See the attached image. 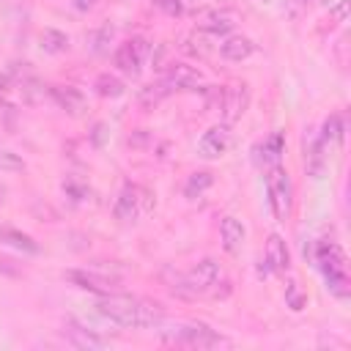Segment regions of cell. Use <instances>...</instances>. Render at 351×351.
Segmentation results:
<instances>
[{
	"label": "cell",
	"mask_w": 351,
	"mask_h": 351,
	"mask_svg": "<svg viewBox=\"0 0 351 351\" xmlns=\"http://www.w3.org/2000/svg\"><path fill=\"white\" fill-rule=\"evenodd\" d=\"M228 145H230V126L228 123H217L208 132H203V137L197 143V151L206 159H217V156H222L228 151Z\"/></svg>",
	"instance_id": "10"
},
{
	"label": "cell",
	"mask_w": 351,
	"mask_h": 351,
	"mask_svg": "<svg viewBox=\"0 0 351 351\" xmlns=\"http://www.w3.org/2000/svg\"><path fill=\"white\" fill-rule=\"evenodd\" d=\"M69 335H74V340H77V346H82V348H88V346H101V340H96L90 332H85V329H77V326H71L69 329Z\"/></svg>",
	"instance_id": "27"
},
{
	"label": "cell",
	"mask_w": 351,
	"mask_h": 351,
	"mask_svg": "<svg viewBox=\"0 0 351 351\" xmlns=\"http://www.w3.org/2000/svg\"><path fill=\"white\" fill-rule=\"evenodd\" d=\"M222 277V269L214 258H203L200 263H195L189 271L176 274L170 282V291L181 299H197V296H208V291L214 288V282Z\"/></svg>",
	"instance_id": "1"
},
{
	"label": "cell",
	"mask_w": 351,
	"mask_h": 351,
	"mask_svg": "<svg viewBox=\"0 0 351 351\" xmlns=\"http://www.w3.org/2000/svg\"><path fill=\"white\" fill-rule=\"evenodd\" d=\"M239 22V14L230 11V8H214V11H206L197 22V30L203 33H214V36H222V33H230Z\"/></svg>",
	"instance_id": "11"
},
{
	"label": "cell",
	"mask_w": 351,
	"mask_h": 351,
	"mask_svg": "<svg viewBox=\"0 0 351 351\" xmlns=\"http://www.w3.org/2000/svg\"><path fill=\"white\" fill-rule=\"evenodd\" d=\"M0 241L14 247V250H19V252H27V255H36L41 250L33 236H27V233H22L16 228H8V225H0Z\"/></svg>",
	"instance_id": "17"
},
{
	"label": "cell",
	"mask_w": 351,
	"mask_h": 351,
	"mask_svg": "<svg viewBox=\"0 0 351 351\" xmlns=\"http://www.w3.org/2000/svg\"><path fill=\"white\" fill-rule=\"evenodd\" d=\"M93 88H96V93H99L101 99H118V96H123V90H126L123 80L115 77V74H110V71L99 74L96 82H93Z\"/></svg>",
	"instance_id": "20"
},
{
	"label": "cell",
	"mask_w": 351,
	"mask_h": 351,
	"mask_svg": "<svg viewBox=\"0 0 351 351\" xmlns=\"http://www.w3.org/2000/svg\"><path fill=\"white\" fill-rule=\"evenodd\" d=\"M41 49L49 52V55H60L69 49V36L63 30H55V27H47L41 33Z\"/></svg>",
	"instance_id": "22"
},
{
	"label": "cell",
	"mask_w": 351,
	"mask_h": 351,
	"mask_svg": "<svg viewBox=\"0 0 351 351\" xmlns=\"http://www.w3.org/2000/svg\"><path fill=\"white\" fill-rule=\"evenodd\" d=\"M219 112H222V121L230 126V123H236L244 112H247V107H250V85L247 82H230V85H225L222 90H219Z\"/></svg>",
	"instance_id": "7"
},
{
	"label": "cell",
	"mask_w": 351,
	"mask_h": 351,
	"mask_svg": "<svg viewBox=\"0 0 351 351\" xmlns=\"http://www.w3.org/2000/svg\"><path fill=\"white\" fill-rule=\"evenodd\" d=\"M170 96V85L165 82V80H156V82H148L145 88H140V93H137V101H140V107L143 110H154L162 99H167Z\"/></svg>",
	"instance_id": "19"
},
{
	"label": "cell",
	"mask_w": 351,
	"mask_h": 351,
	"mask_svg": "<svg viewBox=\"0 0 351 351\" xmlns=\"http://www.w3.org/2000/svg\"><path fill=\"white\" fill-rule=\"evenodd\" d=\"M63 192H69L74 200H85V195H88V186H80V184H74V181L69 178V181H63Z\"/></svg>",
	"instance_id": "28"
},
{
	"label": "cell",
	"mask_w": 351,
	"mask_h": 351,
	"mask_svg": "<svg viewBox=\"0 0 351 351\" xmlns=\"http://www.w3.org/2000/svg\"><path fill=\"white\" fill-rule=\"evenodd\" d=\"M49 96L58 101L60 110H66L69 115H82V110L88 107V99L80 88L74 85H52L49 88Z\"/></svg>",
	"instance_id": "13"
},
{
	"label": "cell",
	"mask_w": 351,
	"mask_h": 351,
	"mask_svg": "<svg viewBox=\"0 0 351 351\" xmlns=\"http://www.w3.org/2000/svg\"><path fill=\"white\" fill-rule=\"evenodd\" d=\"M219 236H222L225 252H228V255H239L241 247H244L247 230H244V225H241L236 217H222V222H219Z\"/></svg>",
	"instance_id": "15"
},
{
	"label": "cell",
	"mask_w": 351,
	"mask_h": 351,
	"mask_svg": "<svg viewBox=\"0 0 351 351\" xmlns=\"http://www.w3.org/2000/svg\"><path fill=\"white\" fill-rule=\"evenodd\" d=\"M104 129H107L104 123H96L93 126V145H101L104 143Z\"/></svg>",
	"instance_id": "30"
},
{
	"label": "cell",
	"mask_w": 351,
	"mask_h": 351,
	"mask_svg": "<svg viewBox=\"0 0 351 351\" xmlns=\"http://www.w3.org/2000/svg\"><path fill=\"white\" fill-rule=\"evenodd\" d=\"M315 261L326 277V288L337 296V299H348L351 285H348V263H346V252L335 244V241H318L315 247Z\"/></svg>",
	"instance_id": "2"
},
{
	"label": "cell",
	"mask_w": 351,
	"mask_h": 351,
	"mask_svg": "<svg viewBox=\"0 0 351 351\" xmlns=\"http://www.w3.org/2000/svg\"><path fill=\"white\" fill-rule=\"evenodd\" d=\"M71 3H74L77 11H90V8L96 5V0H71Z\"/></svg>",
	"instance_id": "32"
},
{
	"label": "cell",
	"mask_w": 351,
	"mask_h": 351,
	"mask_svg": "<svg viewBox=\"0 0 351 351\" xmlns=\"http://www.w3.org/2000/svg\"><path fill=\"white\" fill-rule=\"evenodd\" d=\"M252 52H255V44L247 36H228L219 44V55L225 60H247Z\"/></svg>",
	"instance_id": "16"
},
{
	"label": "cell",
	"mask_w": 351,
	"mask_h": 351,
	"mask_svg": "<svg viewBox=\"0 0 351 351\" xmlns=\"http://www.w3.org/2000/svg\"><path fill=\"white\" fill-rule=\"evenodd\" d=\"M156 5L167 14V16H184L189 11V0H156Z\"/></svg>",
	"instance_id": "24"
},
{
	"label": "cell",
	"mask_w": 351,
	"mask_h": 351,
	"mask_svg": "<svg viewBox=\"0 0 351 351\" xmlns=\"http://www.w3.org/2000/svg\"><path fill=\"white\" fill-rule=\"evenodd\" d=\"M211 184H214V173H208V170H197V173H192V176L186 178V184H184V195H186L189 200H195V197H200Z\"/></svg>",
	"instance_id": "21"
},
{
	"label": "cell",
	"mask_w": 351,
	"mask_h": 351,
	"mask_svg": "<svg viewBox=\"0 0 351 351\" xmlns=\"http://www.w3.org/2000/svg\"><path fill=\"white\" fill-rule=\"evenodd\" d=\"M145 55H148V41L143 38V36H134V38H126L118 49H115V66L123 71V74H129V77H137L140 74V66H143V60H145Z\"/></svg>",
	"instance_id": "8"
},
{
	"label": "cell",
	"mask_w": 351,
	"mask_h": 351,
	"mask_svg": "<svg viewBox=\"0 0 351 351\" xmlns=\"http://www.w3.org/2000/svg\"><path fill=\"white\" fill-rule=\"evenodd\" d=\"M282 151H285V140H282V134H280V132H274V134H269V137L258 145V162H263L266 167L280 165Z\"/></svg>",
	"instance_id": "18"
},
{
	"label": "cell",
	"mask_w": 351,
	"mask_h": 351,
	"mask_svg": "<svg viewBox=\"0 0 351 351\" xmlns=\"http://www.w3.org/2000/svg\"><path fill=\"white\" fill-rule=\"evenodd\" d=\"M165 340L167 343H176V346H186V348H219V346H230L228 337H222L219 332L208 329L206 324H184L173 335H165Z\"/></svg>",
	"instance_id": "6"
},
{
	"label": "cell",
	"mask_w": 351,
	"mask_h": 351,
	"mask_svg": "<svg viewBox=\"0 0 351 351\" xmlns=\"http://www.w3.org/2000/svg\"><path fill=\"white\" fill-rule=\"evenodd\" d=\"M162 80L170 85V90H189V88H195V85H200L203 74H200L197 66H189V63H173Z\"/></svg>",
	"instance_id": "12"
},
{
	"label": "cell",
	"mask_w": 351,
	"mask_h": 351,
	"mask_svg": "<svg viewBox=\"0 0 351 351\" xmlns=\"http://www.w3.org/2000/svg\"><path fill=\"white\" fill-rule=\"evenodd\" d=\"M266 189H269V203H271V211L280 222H285L291 217V203H293V189H291V178H288V170L282 165H271L266 170Z\"/></svg>",
	"instance_id": "4"
},
{
	"label": "cell",
	"mask_w": 351,
	"mask_h": 351,
	"mask_svg": "<svg viewBox=\"0 0 351 351\" xmlns=\"http://www.w3.org/2000/svg\"><path fill=\"white\" fill-rule=\"evenodd\" d=\"M343 132H346V126H343V118L335 112V115H329L326 121H324V132H321V143H329V140H343Z\"/></svg>",
	"instance_id": "23"
},
{
	"label": "cell",
	"mask_w": 351,
	"mask_h": 351,
	"mask_svg": "<svg viewBox=\"0 0 351 351\" xmlns=\"http://www.w3.org/2000/svg\"><path fill=\"white\" fill-rule=\"evenodd\" d=\"M0 274H16V266L3 255H0Z\"/></svg>",
	"instance_id": "31"
},
{
	"label": "cell",
	"mask_w": 351,
	"mask_h": 351,
	"mask_svg": "<svg viewBox=\"0 0 351 351\" xmlns=\"http://www.w3.org/2000/svg\"><path fill=\"white\" fill-rule=\"evenodd\" d=\"M266 263L277 274H285L291 269V252H288V244L282 241L280 233H271L266 239Z\"/></svg>",
	"instance_id": "14"
},
{
	"label": "cell",
	"mask_w": 351,
	"mask_h": 351,
	"mask_svg": "<svg viewBox=\"0 0 351 351\" xmlns=\"http://www.w3.org/2000/svg\"><path fill=\"white\" fill-rule=\"evenodd\" d=\"M285 8H288V16L291 19H299L307 11V0H285Z\"/></svg>",
	"instance_id": "29"
},
{
	"label": "cell",
	"mask_w": 351,
	"mask_h": 351,
	"mask_svg": "<svg viewBox=\"0 0 351 351\" xmlns=\"http://www.w3.org/2000/svg\"><path fill=\"white\" fill-rule=\"evenodd\" d=\"M110 38H112V27H110V25L99 27L96 33H90V41H93V52H104V44H110Z\"/></svg>",
	"instance_id": "26"
},
{
	"label": "cell",
	"mask_w": 351,
	"mask_h": 351,
	"mask_svg": "<svg viewBox=\"0 0 351 351\" xmlns=\"http://www.w3.org/2000/svg\"><path fill=\"white\" fill-rule=\"evenodd\" d=\"M285 302H288V307L293 310V313H299L302 307H304V302H307V296L299 291V285L296 282H291L288 288H285Z\"/></svg>",
	"instance_id": "25"
},
{
	"label": "cell",
	"mask_w": 351,
	"mask_h": 351,
	"mask_svg": "<svg viewBox=\"0 0 351 351\" xmlns=\"http://www.w3.org/2000/svg\"><path fill=\"white\" fill-rule=\"evenodd\" d=\"M96 310L104 318H110V321H115L121 326H134V329L143 326L140 324V299L137 296H126V293H118V291L101 293L99 302H96Z\"/></svg>",
	"instance_id": "3"
},
{
	"label": "cell",
	"mask_w": 351,
	"mask_h": 351,
	"mask_svg": "<svg viewBox=\"0 0 351 351\" xmlns=\"http://www.w3.org/2000/svg\"><path fill=\"white\" fill-rule=\"evenodd\" d=\"M154 208V195L140 184H126L115 200V219L121 222H137Z\"/></svg>",
	"instance_id": "5"
},
{
	"label": "cell",
	"mask_w": 351,
	"mask_h": 351,
	"mask_svg": "<svg viewBox=\"0 0 351 351\" xmlns=\"http://www.w3.org/2000/svg\"><path fill=\"white\" fill-rule=\"evenodd\" d=\"M66 277L82 288V291H90V293H112L118 291V280L115 277H107V274H99V271H88V269H71L66 271Z\"/></svg>",
	"instance_id": "9"
}]
</instances>
